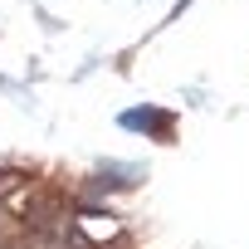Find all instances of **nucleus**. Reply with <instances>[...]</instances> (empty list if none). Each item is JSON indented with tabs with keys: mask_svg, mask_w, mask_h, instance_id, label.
Wrapping results in <instances>:
<instances>
[{
	"mask_svg": "<svg viewBox=\"0 0 249 249\" xmlns=\"http://www.w3.org/2000/svg\"><path fill=\"white\" fill-rule=\"evenodd\" d=\"M122 127H127V132H171V112H161V107H132V112H122Z\"/></svg>",
	"mask_w": 249,
	"mask_h": 249,
	"instance_id": "1",
	"label": "nucleus"
}]
</instances>
